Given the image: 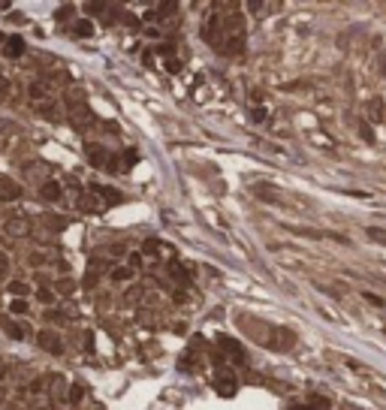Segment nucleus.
<instances>
[{
    "mask_svg": "<svg viewBox=\"0 0 386 410\" xmlns=\"http://www.w3.org/2000/svg\"><path fill=\"white\" fill-rule=\"evenodd\" d=\"M3 55H6L9 61H12V58H21V55H25V42H21L18 36H9L6 45H3Z\"/></svg>",
    "mask_w": 386,
    "mask_h": 410,
    "instance_id": "6",
    "label": "nucleus"
},
{
    "mask_svg": "<svg viewBox=\"0 0 386 410\" xmlns=\"http://www.w3.org/2000/svg\"><path fill=\"white\" fill-rule=\"evenodd\" d=\"M85 154H88V163H91V166H106V160H109V151H106L103 145H96V142H88V145H85Z\"/></svg>",
    "mask_w": 386,
    "mask_h": 410,
    "instance_id": "1",
    "label": "nucleus"
},
{
    "mask_svg": "<svg viewBox=\"0 0 386 410\" xmlns=\"http://www.w3.org/2000/svg\"><path fill=\"white\" fill-rule=\"evenodd\" d=\"M0 326H3V332H6L9 338H15V341H21V338H25V326H21V323H12V320H6V317H3V320H0Z\"/></svg>",
    "mask_w": 386,
    "mask_h": 410,
    "instance_id": "7",
    "label": "nucleus"
},
{
    "mask_svg": "<svg viewBox=\"0 0 386 410\" xmlns=\"http://www.w3.org/2000/svg\"><path fill=\"white\" fill-rule=\"evenodd\" d=\"M55 287H58V293H64V296H73V293H76V280H73V277H61Z\"/></svg>",
    "mask_w": 386,
    "mask_h": 410,
    "instance_id": "13",
    "label": "nucleus"
},
{
    "mask_svg": "<svg viewBox=\"0 0 386 410\" xmlns=\"http://www.w3.org/2000/svg\"><path fill=\"white\" fill-rule=\"evenodd\" d=\"M36 344H39V347H45L49 353H61V350H64V347H61V338H58L52 329L39 332V335H36Z\"/></svg>",
    "mask_w": 386,
    "mask_h": 410,
    "instance_id": "2",
    "label": "nucleus"
},
{
    "mask_svg": "<svg viewBox=\"0 0 386 410\" xmlns=\"http://www.w3.org/2000/svg\"><path fill=\"white\" fill-rule=\"evenodd\" d=\"M130 277H133V269H124V266H121V269H115V272H112V280H130Z\"/></svg>",
    "mask_w": 386,
    "mask_h": 410,
    "instance_id": "20",
    "label": "nucleus"
},
{
    "mask_svg": "<svg viewBox=\"0 0 386 410\" xmlns=\"http://www.w3.org/2000/svg\"><path fill=\"white\" fill-rule=\"evenodd\" d=\"M142 266V253H130V269H139Z\"/></svg>",
    "mask_w": 386,
    "mask_h": 410,
    "instance_id": "25",
    "label": "nucleus"
},
{
    "mask_svg": "<svg viewBox=\"0 0 386 410\" xmlns=\"http://www.w3.org/2000/svg\"><path fill=\"white\" fill-rule=\"evenodd\" d=\"M42 263H45V257H42V253H36V250H33V253H31V266H33V269H39V266H42Z\"/></svg>",
    "mask_w": 386,
    "mask_h": 410,
    "instance_id": "23",
    "label": "nucleus"
},
{
    "mask_svg": "<svg viewBox=\"0 0 386 410\" xmlns=\"http://www.w3.org/2000/svg\"><path fill=\"white\" fill-rule=\"evenodd\" d=\"M365 302H371L374 308H383V299H380V296H374V293H365Z\"/></svg>",
    "mask_w": 386,
    "mask_h": 410,
    "instance_id": "22",
    "label": "nucleus"
},
{
    "mask_svg": "<svg viewBox=\"0 0 386 410\" xmlns=\"http://www.w3.org/2000/svg\"><path fill=\"white\" fill-rule=\"evenodd\" d=\"M251 118H254V121H262V118H266V109H262V106H257V109L251 112Z\"/></svg>",
    "mask_w": 386,
    "mask_h": 410,
    "instance_id": "26",
    "label": "nucleus"
},
{
    "mask_svg": "<svg viewBox=\"0 0 386 410\" xmlns=\"http://www.w3.org/2000/svg\"><path fill=\"white\" fill-rule=\"evenodd\" d=\"M9 311H12V314H28V299H12V302H9Z\"/></svg>",
    "mask_w": 386,
    "mask_h": 410,
    "instance_id": "18",
    "label": "nucleus"
},
{
    "mask_svg": "<svg viewBox=\"0 0 386 410\" xmlns=\"http://www.w3.org/2000/svg\"><path fill=\"white\" fill-rule=\"evenodd\" d=\"M31 97H33V100H39V102H42V100H45V85L33 82V85H31Z\"/></svg>",
    "mask_w": 386,
    "mask_h": 410,
    "instance_id": "19",
    "label": "nucleus"
},
{
    "mask_svg": "<svg viewBox=\"0 0 386 410\" xmlns=\"http://www.w3.org/2000/svg\"><path fill=\"white\" fill-rule=\"evenodd\" d=\"M73 34H76V36H91V34H94V24H91L88 18H79V21L73 24Z\"/></svg>",
    "mask_w": 386,
    "mask_h": 410,
    "instance_id": "11",
    "label": "nucleus"
},
{
    "mask_svg": "<svg viewBox=\"0 0 386 410\" xmlns=\"http://www.w3.org/2000/svg\"><path fill=\"white\" fill-rule=\"evenodd\" d=\"M79 211H85V214H96V211H100V202H96L94 196H79Z\"/></svg>",
    "mask_w": 386,
    "mask_h": 410,
    "instance_id": "10",
    "label": "nucleus"
},
{
    "mask_svg": "<svg viewBox=\"0 0 386 410\" xmlns=\"http://www.w3.org/2000/svg\"><path fill=\"white\" fill-rule=\"evenodd\" d=\"M66 106L82 109V106H85V91H82V88H69V91H66Z\"/></svg>",
    "mask_w": 386,
    "mask_h": 410,
    "instance_id": "9",
    "label": "nucleus"
},
{
    "mask_svg": "<svg viewBox=\"0 0 386 410\" xmlns=\"http://www.w3.org/2000/svg\"><path fill=\"white\" fill-rule=\"evenodd\" d=\"M36 296H39L42 302H52V299H55V296H52V290H45V287H39V290H36Z\"/></svg>",
    "mask_w": 386,
    "mask_h": 410,
    "instance_id": "24",
    "label": "nucleus"
},
{
    "mask_svg": "<svg viewBox=\"0 0 386 410\" xmlns=\"http://www.w3.org/2000/svg\"><path fill=\"white\" fill-rule=\"evenodd\" d=\"M6 266H9V263H6V253L0 250V272H6Z\"/></svg>",
    "mask_w": 386,
    "mask_h": 410,
    "instance_id": "29",
    "label": "nucleus"
},
{
    "mask_svg": "<svg viewBox=\"0 0 386 410\" xmlns=\"http://www.w3.org/2000/svg\"><path fill=\"white\" fill-rule=\"evenodd\" d=\"M21 196V187L15 184V181H9V178H0V199L3 202H12V199H18Z\"/></svg>",
    "mask_w": 386,
    "mask_h": 410,
    "instance_id": "4",
    "label": "nucleus"
},
{
    "mask_svg": "<svg viewBox=\"0 0 386 410\" xmlns=\"http://www.w3.org/2000/svg\"><path fill=\"white\" fill-rule=\"evenodd\" d=\"M36 112H39L42 118L55 121V112H58V106H55V102H39V106H36Z\"/></svg>",
    "mask_w": 386,
    "mask_h": 410,
    "instance_id": "15",
    "label": "nucleus"
},
{
    "mask_svg": "<svg viewBox=\"0 0 386 410\" xmlns=\"http://www.w3.org/2000/svg\"><path fill=\"white\" fill-rule=\"evenodd\" d=\"M94 190H96V193H100V196H103V199H106L109 205H118L121 199H124V196H121L115 187H100V184H94Z\"/></svg>",
    "mask_w": 386,
    "mask_h": 410,
    "instance_id": "8",
    "label": "nucleus"
},
{
    "mask_svg": "<svg viewBox=\"0 0 386 410\" xmlns=\"http://www.w3.org/2000/svg\"><path fill=\"white\" fill-rule=\"evenodd\" d=\"M55 18H58V21H69V18H73V6H58Z\"/></svg>",
    "mask_w": 386,
    "mask_h": 410,
    "instance_id": "21",
    "label": "nucleus"
},
{
    "mask_svg": "<svg viewBox=\"0 0 386 410\" xmlns=\"http://www.w3.org/2000/svg\"><path fill=\"white\" fill-rule=\"evenodd\" d=\"M9 296H12V299H25V296H28V284L12 280V284H9Z\"/></svg>",
    "mask_w": 386,
    "mask_h": 410,
    "instance_id": "12",
    "label": "nucleus"
},
{
    "mask_svg": "<svg viewBox=\"0 0 386 410\" xmlns=\"http://www.w3.org/2000/svg\"><path fill=\"white\" fill-rule=\"evenodd\" d=\"M39 196H42L45 202H61L64 190H61V184H58V181H45V184L39 187Z\"/></svg>",
    "mask_w": 386,
    "mask_h": 410,
    "instance_id": "3",
    "label": "nucleus"
},
{
    "mask_svg": "<svg viewBox=\"0 0 386 410\" xmlns=\"http://www.w3.org/2000/svg\"><path fill=\"white\" fill-rule=\"evenodd\" d=\"M103 9H106L103 3H88V6H85V12H103Z\"/></svg>",
    "mask_w": 386,
    "mask_h": 410,
    "instance_id": "27",
    "label": "nucleus"
},
{
    "mask_svg": "<svg viewBox=\"0 0 386 410\" xmlns=\"http://www.w3.org/2000/svg\"><path fill=\"white\" fill-rule=\"evenodd\" d=\"M6 233H9V236H28V233H31V220H28V217H12V220L6 223Z\"/></svg>",
    "mask_w": 386,
    "mask_h": 410,
    "instance_id": "5",
    "label": "nucleus"
},
{
    "mask_svg": "<svg viewBox=\"0 0 386 410\" xmlns=\"http://www.w3.org/2000/svg\"><path fill=\"white\" fill-rule=\"evenodd\" d=\"M6 88H9V82H6V79H3V75H0V97H3V94H6Z\"/></svg>",
    "mask_w": 386,
    "mask_h": 410,
    "instance_id": "28",
    "label": "nucleus"
},
{
    "mask_svg": "<svg viewBox=\"0 0 386 410\" xmlns=\"http://www.w3.org/2000/svg\"><path fill=\"white\" fill-rule=\"evenodd\" d=\"M380 109H383L380 100H371V102H368V118H371V121H380V118H383V115H380Z\"/></svg>",
    "mask_w": 386,
    "mask_h": 410,
    "instance_id": "17",
    "label": "nucleus"
},
{
    "mask_svg": "<svg viewBox=\"0 0 386 410\" xmlns=\"http://www.w3.org/2000/svg\"><path fill=\"white\" fill-rule=\"evenodd\" d=\"M64 389H66V380H64V377H52V395L64 401Z\"/></svg>",
    "mask_w": 386,
    "mask_h": 410,
    "instance_id": "14",
    "label": "nucleus"
},
{
    "mask_svg": "<svg viewBox=\"0 0 386 410\" xmlns=\"http://www.w3.org/2000/svg\"><path fill=\"white\" fill-rule=\"evenodd\" d=\"M82 398H85V386L76 383V386L69 389V404H82Z\"/></svg>",
    "mask_w": 386,
    "mask_h": 410,
    "instance_id": "16",
    "label": "nucleus"
}]
</instances>
